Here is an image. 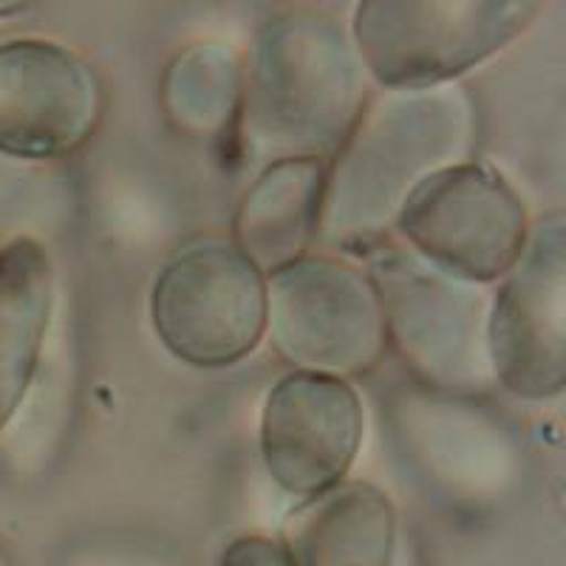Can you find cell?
<instances>
[{
  "mask_svg": "<svg viewBox=\"0 0 566 566\" xmlns=\"http://www.w3.org/2000/svg\"><path fill=\"white\" fill-rule=\"evenodd\" d=\"M538 9L527 0H366L352 40L386 91L442 88L513 43Z\"/></svg>",
  "mask_w": 566,
  "mask_h": 566,
  "instance_id": "3957f363",
  "label": "cell"
},
{
  "mask_svg": "<svg viewBox=\"0 0 566 566\" xmlns=\"http://www.w3.org/2000/svg\"><path fill=\"white\" fill-rule=\"evenodd\" d=\"M150 323L176 360L227 368L266 335V275L230 235H199L156 272Z\"/></svg>",
  "mask_w": 566,
  "mask_h": 566,
  "instance_id": "277c9868",
  "label": "cell"
},
{
  "mask_svg": "<svg viewBox=\"0 0 566 566\" xmlns=\"http://www.w3.org/2000/svg\"><path fill=\"white\" fill-rule=\"evenodd\" d=\"M363 431L366 417L352 382L290 371L266 394L261 459L283 493L306 502L346 482L360 453Z\"/></svg>",
  "mask_w": 566,
  "mask_h": 566,
  "instance_id": "30bf717a",
  "label": "cell"
},
{
  "mask_svg": "<svg viewBox=\"0 0 566 566\" xmlns=\"http://www.w3.org/2000/svg\"><path fill=\"white\" fill-rule=\"evenodd\" d=\"M493 382L518 399H555L566 386V230L560 212L530 227L527 247L488 312Z\"/></svg>",
  "mask_w": 566,
  "mask_h": 566,
  "instance_id": "ba28073f",
  "label": "cell"
},
{
  "mask_svg": "<svg viewBox=\"0 0 566 566\" xmlns=\"http://www.w3.org/2000/svg\"><path fill=\"white\" fill-rule=\"evenodd\" d=\"M354 40L323 12L272 18L244 60L239 128L247 156L261 161L332 159L368 85Z\"/></svg>",
  "mask_w": 566,
  "mask_h": 566,
  "instance_id": "7a4b0ae2",
  "label": "cell"
},
{
  "mask_svg": "<svg viewBox=\"0 0 566 566\" xmlns=\"http://www.w3.org/2000/svg\"><path fill=\"white\" fill-rule=\"evenodd\" d=\"M105 111L108 91L83 54L40 38L0 43V154L69 159L97 136Z\"/></svg>",
  "mask_w": 566,
  "mask_h": 566,
  "instance_id": "9c48e42d",
  "label": "cell"
},
{
  "mask_svg": "<svg viewBox=\"0 0 566 566\" xmlns=\"http://www.w3.org/2000/svg\"><path fill=\"white\" fill-rule=\"evenodd\" d=\"M32 9L29 3H0V18H9V14H20Z\"/></svg>",
  "mask_w": 566,
  "mask_h": 566,
  "instance_id": "2e32d148",
  "label": "cell"
},
{
  "mask_svg": "<svg viewBox=\"0 0 566 566\" xmlns=\"http://www.w3.org/2000/svg\"><path fill=\"white\" fill-rule=\"evenodd\" d=\"M266 335L292 371L366 377L388 352L371 277L328 255H303L266 275Z\"/></svg>",
  "mask_w": 566,
  "mask_h": 566,
  "instance_id": "5b68a950",
  "label": "cell"
},
{
  "mask_svg": "<svg viewBox=\"0 0 566 566\" xmlns=\"http://www.w3.org/2000/svg\"><path fill=\"white\" fill-rule=\"evenodd\" d=\"M281 541L295 566H394L397 510L380 488L343 482L306 499Z\"/></svg>",
  "mask_w": 566,
  "mask_h": 566,
  "instance_id": "7c38bea8",
  "label": "cell"
},
{
  "mask_svg": "<svg viewBox=\"0 0 566 566\" xmlns=\"http://www.w3.org/2000/svg\"><path fill=\"white\" fill-rule=\"evenodd\" d=\"M0 566H3V553H0Z\"/></svg>",
  "mask_w": 566,
  "mask_h": 566,
  "instance_id": "e0dca14e",
  "label": "cell"
},
{
  "mask_svg": "<svg viewBox=\"0 0 566 566\" xmlns=\"http://www.w3.org/2000/svg\"><path fill=\"white\" fill-rule=\"evenodd\" d=\"M473 134L476 111L459 85L368 99L328 159L321 239L348 250L377 244L428 176L468 161Z\"/></svg>",
  "mask_w": 566,
  "mask_h": 566,
  "instance_id": "6da1fadb",
  "label": "cell"
},
{
  "mask_svg": "<svg viewBox=\"0 0 566 566\" xmlns=\"http://www.w3.org/2000/svg\"><path fill=\"white\" fill-rule=\"evenodd\" d=\"M221 566H295L286 544L266 535H244L224 549Z\"/></svg>",
  "mask_w": 566,
  "mask_h": 566,
  "instance_id": "9a60e30c",
  "label": "cell"
},
{
  "mask_svg": "<svg viewBox=\"0 0 566 566\" xmlns=\"http://www.w3.org/2000/svg\"><path fill=\"white\" fill-rule=\"evenodd\" d=\"M366 272L380 295L388 346H397L417 377L459 394L484 391L493 382L490 303L482 286L457 281L394 247L374 255Z\"/></svg>",
  "mask_w": 566,
  "mask_h": 566,
  "instance_id": "8992f818",
  "label": "cell"
},
{
  "mask_svg": "<svg viewBox=\"0 0 566 566\" xmlns=\"http://www.w3.org/2000/svg\"><path fill=\"white\" fill-rule=\"evenodd\" d=\"M54 272L32 239L0 247V431L23 406L52 321Z\"/></svg>",
  "mask_w": 566,
  "mask_h": 566,
  "instance_id": "4fadbf2b",
  "label": "cell"
},
{
  "mask_svg": "<svg viewBox=\"0 0 566 566\" xmlns=\"http://www.w3.org/2000/svg\"><path fill=\"white\" fill-rule=\"evenodd\" d=\"M326 181V159H281L247 187L230 239L264 275L310 255L321 239Z\"/></svg>",
  "mask_w": 566,
  "mask_h": 566,
  "instance_id": "8fae6325",
  "label": "cell"
},
{
  "mask_svg": "<svg viewBox=\"0 0 566 566\" xmlns=\"http://www.w3.org/2000/svg\"><path fill=\"white\" fill-rule=\"evenodd\" d=\"M394 230L408 252L457 281H502L527 247V205L484 161H459L428 176L406 199Z\"/></svg>",
  "mask_w": 566,
  "mask_h": 566,
  "instance_id": "52a82bcc",
  "label": "cell"
},
{
  "mask_svg": "<svg viewBox=\"0 0 566 566\" xmlns=\"http://www.w3.org/2000/svg\"><path fill=\"white\" fill-rule=\"evenodd\" d=\"M244 94V57L219 43L187 45L161 77V108L187 136H221L235 128Z\"/></svg>",
  "mask_w": 566,
  "mask_h": 566,
  "instance_id": "5bb4252c",
  "label": "cell"
}]
</instances>
